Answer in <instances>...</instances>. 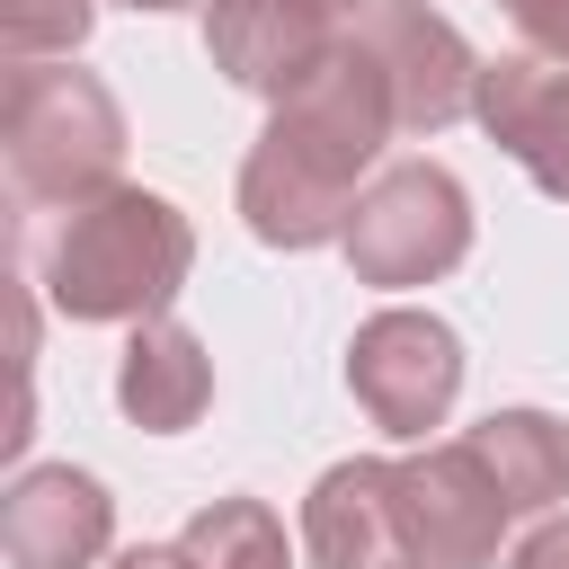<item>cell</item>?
Returning <instances> with one entry per match:
<instances>
[{
    "mask_svg": "<svg viewBox=\"0 0 569 569\" xmlns=\"http://www.w3.org/2000/svg\"><path fill=\"white\" fill-rule=\"evenodd\" d=\"M347 249H356V267H373L382 284H409V276L445 267V258L462 249V196H453V178H436V169L382 178V196L356 213Z\"/></svg>",
    "mask_w": 569,
    "mask_h": 569,
    "instance_id": "3957f363",
    "label": "cell"
},
{
    "mask_svg": "<svg viewBox=\"0 0 569 569\" xmlns=\"http://www.w3.org/2000/svg\"><path fill=\"white\" fill-rule=\"evenodd\" d=\"M187 560H204V569H284L276 525H267L258 507H213V516L187 533Z\"/></svg>",
    "mask_w": 569,
    "mask_h": 569,
    "instance_id": "8fae6325",
    "label": "cell"
},
{
    "mask_svg": "<svg viewBox=\"0 0 569 569\" xmlns=\"http://www.w3.org/2000/svg\"><path fill=\"white\" fill-rule=\"evenodd\" d=\"M382 27L409 44V71H391V80H400V116H409V124H436V116H453V71H462L453 36H445L436 18H418V9H391Z\"/></svg>",
    "mask_w": 569,
    "mask_h": 569,
    "instance_id": "9c48e42d",
    "label": "cell"
},
{
    "mask_svg": "<svg viewBox=\"0 0 569 569\" xmlns=\"http://www.w3.org/2000/svg\"><path fill=\"white\" fill-rule=\"evenodd\" d=\"M196 391H204V373H196V347H187L178 329H160V338L133 347V365H124V400H133L151 427H178V418L196 409Z\"/></svg>",
    "mask_w": 569,
    "mask_h": 569,
    "instance_id": "30bf717a",
    "label": "cell"
},
{
    "mask_svg": "<svg viewBox=\"0 0 569 569\" xmlns=\"http://www.w3.org/2000/svg\"><path fill=\"white\" fill-rule=\"evenodd\" d=\"M187 240L169 222V204L151 196H116L98 213H71V231L53 240V276L71 311H124V302H160L178 276Z\"/></svg>",
    "mask_w": 569,
    "mask_h": 569,
    "instance_id": "7a4b0ae2",
    "label": "cell"
},
{
    "mask_svg": "<svg viewBox=\"0 0 569 569\" xmlns=\"http://www.w3.org/2000/svg\"><path fill=\"white\" fill-rule=\"evenodd\" d=\"M507 9H516L542 44H569V0H507Z\"/></svg>",
    "mask_w": 569,
    "mask_h": 569,
    "instance_id": "7c38bea8",
    "label": "cell"
},
{
    "mask_svg": "<svg viewBox=\"0 0 569 569\" xmlns=\"http://www.w3.org/2000/svg\"><path fill=\"white\" fill-rule=\"evenodd\" d=\"M213 44H222V62H231V80H302V62L320 53V36H311V18L293 9H267V0H222V27H213Z\"/></svg>",
    "mask_w": 569,
    "mask_h": 569,
    "instance_id": "ba28073f",
    "label": "cell"
},
{
    "mask_svg": "<svg viewBox=\"0 0 569 569\" xmlns=\"http://www.w3.org/2000/svg\"><path fill=\"white\" fill-rule=\"evenodd\" d=\"M382 489H391V471H373V462L320 480V498H311V551L329 569H373V551L400 525V498H382Z\"/></svg>",
    "mask_w": 569,
    "mask_h": 569,
    "instance_id": "8992f818",
    "label": "cell"
},
{
    "mask_svg": "<svg viewBox=\"0 0 569 569\" xmlns=\"http://www.w3.org/2000/svg\"><path fill=\"white\" fill-rule=\"evenodd\" d=\"M98 533H107V498L89 480H71V471L27 480L18 507H9V542H18L27 569H71V560L98 551Z\"/></svg>",
    "mask_w": 569,
    "mask_h": 569,
    "instance_id": "5b68a950",
    "label": "cell"
},
{
    "mask_svg": "<svg viewBox=\"0 0 569 569\" xmlns=\"http://www.w3.org/2000/svg\"><path fill=\"white\" fill-rule=\"evenodd\" d=\"M471 445H480V462L498 471L507 507H542V498L569 489V436H560L551 418H533V409L489 418V436H471Z\"/></svg>",
    "mask_w": 569,
    "mask_h": 569,
    "instance_id": "52a82bcc",
    "label": "cell"
},
{
    "mask_svg": "<svg viewBox=\"0 0 569 569\" xmlns=\"http://www.w3.org/2000/svg\"><path fill=\"white\" fill-rule=\"evenodd\" d=\"M356 391L373 400L382 427H427L453 391V338L436 320H409V311L373 320L356 347Z\"/></svg>",
    "mask_w": 569,
    "mask_h": 569,
    "instance_id": "277c9868",
    "label": "cell"
},
{
    "mask_svg": "<svg viewBox=\"0 0 569 569\" xmlns=\"http://www.w3.org/2000/svg\"><path fill=\"white\" fill-rule=\"evenodd\" d=\"M124 569H187L178 551H142V560H124Z\"/></svg>",
    "mask_w": 569,
    "mask_h": 569,
    "instance_id": "5bb4252c",
    "label": "cell"
},
{
    "mask_svg": "<svg viewBox=\"0 0 569 569\" xmlns=\"http://www.w3.org/2000/svg\"><path fill=\"white\" fill-rule=\"evenodd\" d=\"M373 124H382V98H373V71L365 62H338L329 89L302 98V116H284L249 169V213L267 240H311L329 231V204L347 187V169L373 151Z\"/></svg>",
    "mask_w": 569,
    "mask_h": 569,
    "instance_id": "6da1fadb",
    "label": "cell"
},
{
    "mask_svg": "<svg viewBox=\"0 0 569 569\" xmlns=\"http://www.w3.org/2000/svg\"><path fill=\"white\" fill-rule=\"evenodd\" d=\"M516 569H569V525H551L542 542H525V560Z\"/></svg>",
    "mask_w": 569,
    "mask_h": 569,
    "instance_id": "4fadbf2b",
    "label": "cell"
}]
</instances>
